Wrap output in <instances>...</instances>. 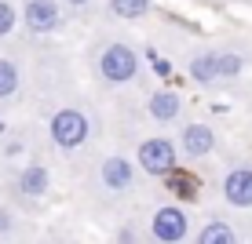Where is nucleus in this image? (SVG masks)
I'll return each mask as SVG.
<instances>
[{
  "label": "nucleus",
  "mask_w": 252,
  "mask_h": 244,
  "mask_svg": "<svg viewBox=\"0 0 252 244\" xmlns=\"http://www.w3.org/2000/svg\"><path fill=\"white\" fill-rule=\"evenodd\" d=\"M48 132H51V142H55L59 150H77V146L88 142L92 124H88V117H84L81 109H59L55 117H51Z\"/></svg>",
  "instance_id": "obj_1"
},
{
  "label": "nucleus",
  "mask_w": 252,
  "mask_h": 244,
  "mask_svg": "<svg viewBox=\"0 0 252 244\" xmlns=\"http://www.w3.org/2000/svg\"><path fill=\"white\" fill-rule=\"evenodd\" d=\"M139 164H143V171L146 175H176V164H179V153H176V146H172V138H143L139 142Z\"/></svg>",
  "instance_id": "obj_2"
},
{
  "label": "nucleus",
  "mask_w": 252,
  "mask_h": 244,
  "mask_svg": "<svg viewBox=\"0 0 252 244\" xmlns=\"http://www.w3.org/2000/svg\"><path fill=\"white\" fill-rule=\"evenodd\" d=\"M150 233H154V241H161V244H179V241H187V233H190V215L179 204H164V208L154 212Z\"/></svg>",
  "instance_id": "obj_3"
},
{
  "label": "nucleus",
  "mask_w": 252,
  "mask_h": 244,
  "mask_svg": "<svg viewBox=\"0 0 252 244\" xmlns=\"http://www.w3.org/2000/svg\"><path fill=\"white\" fill-rule=\"evenodd\" d=\"M99 69H102V77H106L110 84H128L139 73V55L128 44H110L99 55Z\"/></svg>",
  "instance_id": "obj_4"
},
{
  "label": "nucleus",
  "mask_w": 252,
  "mask_h": 244,
  "mask_svg": "<svg viewBox=\"0 0 252 244\" xmlns=\"http://www.w3.org/2000/svg\"><path fill=\"white\" fill-rule=\"evenodd\" d=\"M22 15H26V29H33V33H51V29H59V22H63L55 0H26Z\"/></svg>",
  "instance_id": "obj_5"
},
{
  "label": "nucleus",
  "mask_w": 252,
  "mask_h": 244,
  "mask_svg": "<svg viewBox=\"0 0 252 244\" xmlns=\"http://www.w3.org/2000/svg\"><path fill=\"white\" fill-rule=\"evenodd\" d=\"M223 197L234 208H252V168H230L223 179Z\"/></svg>",
  "instance_id": "obj_6"
},
{
  "label": "nucleus",
  "mask_w": 252,
  "mask_h": 244,
  "mask_svg": "<svg viewBox=\"0 0 252 244\" xmlns=\"http://www.w3.org/2000/svg\"><path fill=\"white\" fill-rule=\"evenodd\" d=\"M183 150H187V157H208L216 150V132L208 124H201V120L187 124L183 128Z\"/></svg>",
  "instance_id": "obj_7"
},
{
  "label": "nucleus",
  "mask_w": 252,
  "mask_h": 244,
  "mask_svg": "<svg viewBox=\"0 0 252 244\" xmlns=\"http://www.w3.org/2000/svg\"><path fill=\"white\" fill-rule=\"evenodd\" d=\"M132 179H135V171H132V164L125 161V157H106L102 161V186H110V190H128L132 186Z\"/></svg>",
  "instance_id": "obj_8"
},
{
  "label": "nucleus",
  "mask_w": 252,
  "mask_h": 244,
  "mask_svg": "<svg viewBox=\"0 0 252 244\" xmlns=\"http://www.w3.org/2000/svg\"><path fill=\"white\" fill-rule=\"evenodd\" d=\"M146 109H150V117H154V120L168 124V120H176L179 113H183V99H179L176 91H158V95L150 99V106H146Z\"/></svg>",
  "instance_id": "obj_9"
},
{
  "label": "nucleus",
  "mask_w": 252,
  "mask_h": 244,
  "mask_svg": "<svg viewBox=\"0 0 252 244\" xmlns=\"http://www.w3.org/2000/svg\"><path fill=\"white\" fill-rule=\"evenodd\" d=\"M190 77H194V81H201V84L220 81V66H216V55H212V51L190 58Z\"/></svg>",
  "instance_id": "obj_10"
},
{
  "label": "nucleus",
  "mask_w": 252,
  "mask_h": 244,
  "mask_svg": "<svg viewBox=\"0 0 252 244\" xmlns=\"http://www.w3.org/2000/svg\"><path fill=\"white\" fill-rule=\"evenodd\" d=\"M19 186H22V193L40 197V193L48 190V168H40V164H30V168L19 175Z\"/></svg>",
  "instance_id": "obj_11"
},
{
  "label": "nucleus",
  "mask_w": 252,
  "mask_h": 244,
  "mask_svg": "<svg viewBox=\"0 0 252 244\" xmlns=\"http://www.w3.org/2000/svg\"><path fill=\"white\" fill-rule=\"evenodd\" d=\"M197 244H238V233L230 230L227 222H208L197 233Z\"/></svg>",
  "instance_id": "obj_12"
},
{
  "label": "nucleus",
  "mask_w": 252,
  "mask_h": 244,
  "mask_svg": "<svg viewBox=\"0 0 252 244\" xmlns=\"http://www.w3.org/2000/svg\"><path fill=\"white\" fill-rule=\"evenodd\" d=\"M110 11L117 19H143L150 11V0H110Z\"/></svg>",
  "instance_id": "obj_13"
},
{
  "label": "nucleus",
  "mask_w": 252,
  "mask_h": 244,
  "mask_svg": "<svg viewBox=\"0 0 252 244\" xmlns=\"http://www.w3.org/2000/svg\"><path fill=\"white\" fill-rule=\"evenodd\" d=\"M15 91H19V69H15V62L0 58V99H11Z\"/></svg>",
  "instance_id": "obj_14"
},
{
  "label": "nucleus",
  "mask_w": 252,
  "mask_h": 244,
  "mask_svg": "<svg viewBox=\"0 0 252 244\" xmlns=\"http://www.w3.org/2000/svg\"><path fill=\"white\" fill-rule=\"evenodd\" d=\"M216 66H220V77H238L245 69V58L241 55H216Z\"/></svg>",
  "instance_id": "obj_15"
},
{
  "label": "nucleus",
  "mask_w": 252,
  "mask_h": 244,
  "mask_svg": "<svg viewBox=\"0 0 252 244\" xmlns=\"http://www.w3.org/2000/svg\"><path fill=\"white\" fill-rule=\"evenodd\" d=\"M15 19H19V11H15L7 0H0V37H7V33L15 29Z\"/></svg>",
  "instance_id": "obj_16"
},
{
  "label": "nucleus",
  "mask_w": 252,
  "mask_h": 244,
  "mask_svg": "<svg viewBox=\"0 0 252 244\" xmlns=\"http://www.w3.org/2000/svg\"><path fill=\"white\" fill-rule=\"evenodd\" d=\"M11 226V219H7V212H0V230H7Z\"/></svg>",
  "instance_id": "obj_17"
},
{
  "label": "nucleus",
  "mask_w": 252,
  "mask_h": 244,
  "mask_svg": "<svg viewBox=\"0 0 252 244\" xmlns=\"http://www.w3.org/2000/svg\"><path fill=\"white\" fill-rule=\"evenodd\" d=\"M69 4H77V7H81V4H88V0H69Z\"/></svg>",
  "instance_id": "obj_18"
}]
</instances>
